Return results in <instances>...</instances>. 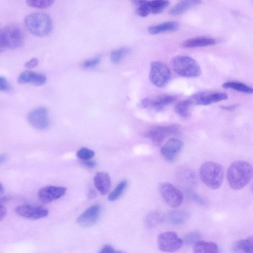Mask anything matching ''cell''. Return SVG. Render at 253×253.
<instances>
[{
  "label": "cell",
  "mask_w": 253,
  "mask_h": 253,
  "mask_svg": "<svg viewBox=\"0 0 253 253\" xmlns=\"http://www.w3.org/2000/svg\"><path fill=\"white\" fill-rule=\"evenodd\" d=\"M27 120L33 127L39 130L47 128L49 124L48 111L44 107L31 111L27 116Z\"/></svg>",
  "instance_id": "10"
},
{
  "label": "cell",
  "mask_w": 253,
  "mask_h": 253,
  "mask_svg": "<svg viewBox=\"0 0 253 253\" xmlns=\"http://www.w3.org/2000/svg\"><path fill=\"white\" fill-rule=\"evenodd\" d=\"M173 70L178 75L186 78H196L201 73L199 64L192 58L184 55L174 57L171 60Z\"/></svg>",
  "instance_id": "4"
},
{
  "label": "cell",
  "mask_w": 253,
  "mask_h": 253,
  "mask_svg": "<svg viewBox=\"0 0 253 253\" xmlns=\"http://www.w3.org/2000/svg\"><path fill=\"white\" fill-rule=\"evenodd\" d=\"M100 62V58L96 57L92 59L86 60L83 63V67L85 68H91L96 66Z\"/></svg>",
  "instance_id": "36"
},
{
  "label": "cell",
  "mask_w": 253,
  "mask_h": 253,
  "mask_svg": "<svg viewBox=\"0 0 253 253\" xmlns=\"http://www.w3.org/2000/svg\"><path fill=\"white\" fill-rule=\"evenodd\" d=\"M175 99L174 96L162 95L144 98L141 100V105L145 108L160 111L165 106L171 104Z\"/></svg>",
  "instance_id": "16"
},
{
  "label": "cell",
  "mask_w": 253,
  "mask_h": 253,
  "mask_svg": "<svg viewBox=\"0 0 253 253\" xmlns=\"http://www.w3.org/2000/svg\"><path fill=\"white\" fill-rule=\"evenodd\" d=\"M54 1L52 0H27V4L32 7L44 9L50 7L53 4Z\"/></svg>",
  "instance_id": "34"
},
{
  "label": "cell",
  "mask_w": 253,
  "mask_h": 253,
  "mask_svg": "<svg viewBox=\"0 0 253 253\" xmlns=\"http://www.w3.org/2000/svg\"><path fill=\"white\" fill-rule=\"evenodd\" d=\"M98 253H123L114 249L111 245H107L102 247Z\"/></svg>",
  "instance_id": "39"
},
{
  "label": "cell",
  "mask_w": 253,
  "mask_h": 253,
  "mask_svg": "<svg viewBox=\"0 0 253 253\" xmlns=\"http://www.w3.org/2000/svg\"><path fill=\"white\" fill-rule=\"evenodd\" d=\"M193 104L190 99H187L177 103L174 107L175 112L183 118H187L190 115V108Z\"/></svg>",
  "instance_id": "27"
},
{
  "label": "cell",
  "mask_w": 253,
  "mask_h": 253,
  "mask_svg": "<svg viewBox=\"0 0 253 253\" xmlns=\"http://www.w3.org/2000/svg\"><path fill=\"white\" fill-rule=\"evenodd\" d=\"M237 107V105H232L230 106H221V108L224 110H228V111H232L236 109Z\"/></svg>",
  "instance_id": "43"
},
{
  "label": "cell",
  "mask_w": 253,
  "mask_h": 253,
  "mask_svg": "<svg viewBox=\"0 0 253 253\" xmlns=\"http://www.w3.org/2000/svg\"><path fill=\"white\" fill-rule=\"evenodd\" d=\"M94 183L95 188L102 195L107 193L111 186L110 177L104 172H99L95 174Z\"/></svg>",
  "instance_id": "19"
},
{
  "label": "cell",
  "mask_w": 253,
  "mask_h": 253,
  "mask_svg": "<svg viewBox=\"0 0 253 253\" xmlns=\"http://www.w3.org/2000/svg\"><path fill=\"white\" fill-rule=\"evenodd\" d=\"M20 84H32L35 85H43L46 81V77L42 74L31 71H25L22 72L17 78Z\"/></svg>",
  "instance_id": "17"
},
{
  "label": "cell",
  "mask_w": 253,
  "mask_h": 253,
  "mask_svg": "<svg viewBox=\"0 0 253 253\" xmlns=\"http://www.w3.org/2000/svg\"><path fill=\"white\" fill-rule=\"evenodd\" d=\"M183 144L180 140L171 138L161 147L160 153L163 158L168 162L174 161L182 149Z\"/></svg>",
  "instance_id": "13"
},
{
  "label": "cell",
  "mask_w": 253,
  "mask_h": 253,
  "mask_svg": "<svg viewBox=\"0 0 253 253\" xmlns=\"http://www.w3.org/2000/svg\"><path fill=\"white\" fill-rule=\"evenodd\" d=\"M27 29L34 36L42 37L48 35L52 28L50 16L45 13L35 12L28 14L24 19Z\"/></svg>",
  "instance_id": "3"
},
{
  "label": "cell",
  "mask_w": 253,
  "mask_h": 253,
  "mask_svg": "<svg viewBox=\"0 0 253 253\" xmlns=\"http://www.w3.org/2000/svg\"><path fill=\"white\" fill-rule=\"evenodd\" d=\"M190 217L189 213L184 210H176L164 215V220L170 224L179 225L184 223Z\"/></svg>",
  "instance_id": "18"
},
{
  "label": "cell",
  "mask_w": 253,
  "mask_h": 253,
  "mask_svg": "<svg viewBox=\"0 0 253 253\" xmlns=\"http://www.w3.org/2000/svg\"><path fill=\"white\" fill-rule=\"evenodd\" d=\"M164 220V214L159 212L154 211L148 214L146 217L145 223L147 227L152 228L158 225Z\"/></svg>",
  "instance_id": "28"
},
{
  "label": "cell",
  "mask_w": 253,
  "mask_h": 253,
  "mask_svg": "<svg viewBox=\"0 0 253 253\" xmlns=\"http://www.w3.org/2000/svg\"><path fill=\"white\" fill-rule=\"evenodd\" d=\"M83 163L86 167L89 168H93L96 166L95 162L93 160H91L90 159L83 161Z\"/></svg>",
  "instance_id": "42"
},
{
  "label": "cell",
  "mask_w": 253,
  "mask_h": 253,
  "mask_svg": "<svg viewBox=\"0 0 253 253\" xmlns=\"http://www.w3.org/2000/svg\"><path fill=\"white\" fill-rule=\"evenodd\" d=\"M6 214L5 207L0 202V221L2 220Z\"/></svg>",
  "instance_id": "41"
},
{
  "label": "cell",
  "mask_w": 253,
  "mask_h": 253,
  "mask_svg": "<svg viewBox=\"0 0 253 253\" xmlns=\"http://www.w3.org/2000/svg\"><path fill=\"white\" fill-rule=\"evenodd\" d=\"M194 246V253H219L217 245L212 242L200 241Z\"/></svg>",
  "instance_id": "24"
},
{
  "label": "cell",
  "mask_w": 253,
  "mask_h": 253,
  "mask_svg": "<svg viewBox=\"0 0 253 253\" xmlns=\"http://www.w3.org/2000/svg\"><path fill=\"white\" fill-rule=\"evenodd\" d=\"M201 2L198 0H181L173 6L169 10V14L176 16L180 15Z\"/></svg>",
  "instance_id": "22"
},
{
  "label": "cell",
  "mask_w": 253,
  "mask_h": 253,
  "mask_svg": "<svg viewBox=\"0 0 253 253\" xmlns=\"http://www.w3.org/2000/svg\"><path fill=\"white\" fill-rule=\"evenodd\" d=\"M201 238V234L200 232L196 231H191L185 235L183 242L188 245H194L200 241Z\"/></svg>",
  "instance_id": "33"
},
{
  "label": "cell",
  "mask_w": 253,
  "mask_h": 253,
  "mask_svg": "<svg viewBox=\"0 0 253 253\" xmlns=\"http://www.w3.org/2000/svg\"><path fill=\"white\" fill-rule=\"evenodd\" d=\"M177 177L182 183L187 185H193L196 182V176L193 171L185 167H181L177 169Z\"/></svg>",
  "instance_id": "23"
},
{
  "label": "cell",
  "mask_w": 253,
  "mask_h": 253,
  "mask_svg": "<svg viewBox=\"0 0 253 253\" xmlns=\"http://www.w3.org/2000/svg\"><path fill=\"white\" fill-rule=\"evenodd\" d=\"M183 240L173 231L162 233L157 239L159 249L164 252H174L180 249Z\"/></svg>",
  "instance_id": "9"
},
{
  "label": "cell",
  "mask_w": 253,
  "mask_h": 253,
  "mask_svg": "<svg viewBox=\"0 0 253 253\" xmlns=\"http://www.w3.org/2000/svg\"><path fill=\"white\" fill-rule=\"evenodd\" d=\"M149 78L155 86L163 87L169 82L171 72L165 63L160 61H153L150 65Z\"/></svg>",
  "instance_id": "6"
},
{
  "label": "cell",
  "mask_w": 253,
  "mask_h": 253,
  "mask_svg": "<svg viewBox=\"0 0 253 253\" xmlns=\"http://www.w3.org/2000/svg\"><path fill=\"white\" fill-rule=\"evenodd\" d=\"M4 191L3 186L0 183V195L2 194Z\"/></svg>",
  "instance_id": "46"
},
{
  "label": "cell",
  "mask_w": 253,
  "mask_h": 253,
  "mask_svg": "<svg viewBox=\"0 0 253 253\" xmlns=\"http://www.w3.org/2000/svg\"><path fill=\"white\" fill-rule=\"evenodd\" d=\"M216 43V41L211 38L196 37L187 39L182 43V46L186 48L204 47Z\"/></svg>",
  "instance_id": "21"
},
{
  "label": "cell",
  "mask_w": 253,
  "mask_h": 253,
  "mask_svg": "<svg viewBox=\"0 0 253 253\" xmlns=\"http://www.w3.org/2000/svg\"><path fill=\"white\" fill-rule=\"evenodd\" d=\"M252 166L247 162L238 160L233 162L227 171V179L230 187L240 190L247 185L253 176Z\"/></svg>",
  "instance_id": "1"
},
{
  "label": "cell",
  "mask_w": 253,
  "mask_h": 253,
  "mask_svg": "<svg viewBox=\"0 0 253 253\" xmlns=\"http://www.w3.org/2000/svg\"><path fill=\"white\" fill-rule=\"evenodd\" d=\"M87 196L89 199L94 198L96 196V191L93 189H90L88 191Z\"/></svg>",
  "instance_id": "44"
},
{
  "label": "cell",
  "mask_w": 253,
  "mask_h": 253,
  "mask_svg": "<svg viewBox=\"0 0 253 253\" xmlns=\"http://www.w3.org/2000/svg\"><path fill=\"white\" fill-rule=\"evenodd\" d=\"M10 89V84L7 79L2 76H0V91H8Z\"/></svg>",
  "instance_id": "38"
},
{
  "label": "cell",
  "mask_w": 253,
  "mask_h": 253,
  "mask_svg": "<svg viewBox=\"0 0 253 253\" xmlns=\"http://www.w3.org/2000/svg\"><path fill=\"white\" fill-rule=\"evenodd\" d=\"M101 211L99 205H94L84 211L77 218L79 225L83 227H88L94 225L98 221Z\"/></svg>",
  "instance_id": "14"
},
{
  "label": "cell",
  "mask_w": 253,
  "mask_h": 253,
  "mask_svg": "<svg viewBox=\"0 0 253 253\" xmlns=\"http://www.w3.org/2000/svg\"><path fill=\"white\" fill-rule=\"evenodd\" d=\"M188 192V195L195 202L201 205H204L205 204V200L202 198H201L199 195H198L196 193L190 190H189Z\"/></svg>",
  "instance_id": "37"
},
{
  "label": "cell",
  "mask_w": 253,
  "mask_h": 253,
  "mask_svg": "<svg viewBox=\"0 0 253 253\" xmlns=\"http://www.w3.org/2000/svg\"><path fill=\"white\" fill-rule=\"evenodd\" d=\"M179 131L180 127L177 125L156 126L150 128L145 136L150 139L154 145L160 146L168 136L178 134Z\"/></svg>",
  "instance_id": "8"
},
{
  "label": "cell",
  "mask_w": 253,
  "mask_h": 253,
  "mask_svg": "<svg viewBox=\"0 0 253 253\" xmlns=\"http://www.w3.org/2000/svg\"><path fill=\"white\" fill-rule=\"evenodd\" d=\"M169 1L167 0H151L149 1L151 12L153 14H158L167 8L169 5Z\"/></svg>",
  "instance_id": "30"
},
{
  "label": "cell",
  "mask_w": 253,
  "mask_h": 253,
  "mask_svg": "<svg viewBox=\"0 0 253 253\" xmlns=\"http://www.w3.org/2000/svg\"><path fill=\"white\" fill-rule=\"evenodd\" d=\"M127 183L126 180H123L120 182L115 189L109 194L108 200L111 202L117 200L123 194L126 189Z\"/></svg>",
  "instance_id": "31"
},
{
  "label": "cell",
  "mask_w": 253,
  "mask_h": 253,
  "mask_svg": "<svg viewBox=\"0 0 253 253\" xmlns=\"http://www.w3.org/2000/svg\"><path fill=\"white\" fill-rule=\"evenodd\" d=\"M19 215L32 220H37L47 216L48 211L45 208L30 204H23L15 208Z\"/></svg>",
  "instance_id": "12"
},
{
  "label": "cell",
  "mask_w": 253,
  "mask_h": 253,
  "mask_svg": "<svg viewBox=\"0 0 253 253\" xmlns=\"http://www.w3.org/2000/svg\"><path fill=\"white\" fill-rule=\"evenodd\" d=\"M129 52V50L126 47L120 48L114 50L111 54L110 60L112 63L117 64L119 63L122 59Z\"/></svg>",
  "instance_id": "32"
},
{
  "label": "cell",
  "mask_w": 253,
  "mask_h": 253,
  "mask_svg": "<svg viewBox=\"0 0 253 253\" xmlns=\"http://www.w3.org/2000/svg\"><path fill=\"white\" fill-rule=\"evenodd\" d=\"M133 2L137 7V12L140 16L146 17L151 13L149 1L135 0Z\"/></svg>",
  "instance_id": "29"
},
{
  "label": "cell",
  "mask_w": 253,
  "mask_h": 253,
  "mask_svg": "<svg viewBox=\"0 0 253 253\" xmlns=\"http://www.w3.org/2000/svg\"><path fill=\"white\" fill-rule=\"evenodd\" d=\"M201 181L209 188L217 189L221 185L224 178L223 167L212 161L203 163L199 170Z\"/></svg>",
  "instance_id": "2"
},
{
  "label": "cell",
  "mask_w": 253,
  "mask_h": 253,
  "mask_svg": "<svg viewBox=\"0 0 253 253\" xmlns=\"http://www.w3.org/2000/svg\"><path fill=\"white\" fill-rule=\"evenodd\" d=\"M66 191L65 187L48 185L39 190L38 197L42 202L49 203L62 197Z\"/></svg>",
  "instance_id": "15"
},
{
  "label": "cell",
  "mask_w": 253,
  "mask_h": 253,
  "mask_svg": "<svg viewBox=\"0 0 253 253\" xmlns=\"http://www.w3.org/2000/svg\"><path fill=\"white\" fill-rule=\"evenodd\" d=\"M161 194L165 202L172 208L179 207L183 201L181 192L172 184L168 182H162L159 184Z\"/></svg>",
  "instance_id": "7"
},
{
  "label": "cell",
  "mask_w": 253,
  "mask_h": 253,
  "mask_svg": "<svg viewBox=\"0 0 253 253\" xmlns=\"http://www.w3.org/2000/svg\"><path fill=\"white\" fill-rule=\"evenodd\" d=\"M95 152L87 148L83 147L77 152V156L83 161L90 160L94 157Z\"/></svg>",
  "instance_id": "35"
},
{
  "label": "cell",
  "mask_w": 253,
  "mask_h": 253,
  "mask_svg": "<svg viewBox=\"0 0 253 253\" xmlns=\"http://www.w3.org/2000/svg\"><path fill=\"white\" fill-rule=\"evenodd\" d=\"M179 25L176 21H168L160 24L149 26L148 32L152 35H156L177 30Z\"/></svg>",
  "instance_id": "20"
},
{
  "label": "cell",
  "mask_w": 253,
  "mask_h": 253,
  "mask_svg": "<svg viewBox=\"0 0 253 253\" xmlns=\"http://www.w3.org/2000/svg\"><path fill=\"white\" fill-rule=\"evenodd\" d=\"M6 159V155L5 154L0 155V164L3 163Z\"/></svg>",
  "instance_id": "45"
},
{
  "label": "cell",
  "mask_w": 253,
  "mask_h": 253,
  "mask_svg": "<svg viewBox=\"0 0 253 253\" xmlns=\"http://www.w3.org/2000/svg\"><path fill=\"white\" fill-rule=\"evenodd\" d=\"M233 253H253L252 237L237 242L233 246Z\"/></svg>",
  "instance_id": "25"
},
{
  "label": "cell",
  "mask_w": 253,
  "mask_h": 253,
  "mask_svg": "<svg viewBox=\"0 0 253 253\" xmlns=\"http://www.w3.org/2000/svg\"><path fill=\"white\" fill-rule=\"evenodd\" d=\"M222 87L226 89H232L237 91L247 94H252L253 92L252 87L238 82H227L222 84Z\"/></svg>",
  "instance_id": "26"
},
{
  "label": "cell",
  "mask_w": 253,
  "mask_h": 253,
  "mask_svg": "<svg viewBox=\"0 0 253 253\" xmlns=\"http://www.w3.org/2000/svg\"><path fill=\"white\" fill-rule=\"evenodd\" d=\"M39 63L38 59L36 58H33L26 62L25 66L28 68H32L36 67Z\"/></svg>",
  "instance_id": "40"
},
{
  "label": "cell",
  "mask_w": 253,
  "mask_h": 253,
  "mask_svg": "<svg viewBox=\"0 0 253 253\" xmlns=\"http://www.w3.org/2000/svg\"><path fill=\"white\" fill-rule=\"evenodd\" d=\"M226 93L219 92H200L193 94L189 98L193 105H208L227 99Z\"/></svg>",
  "instance_id": "11"
},
{
  "label": "cell",
  "mask_w": 253,
  "mask_h": 253,
  "mask_svg": "<svg viewBox=\"0 0 253 253\" xmlns=\"http://www.w3.org/2000/svg\"><path fill=\"white\" fill-rule=\"evenodd\" d=\"M1 40L5 48L15 49L21 46L24 36L20 27L15 25H8L0 30Z\"/></svg>",
  "instance_id": "5"
}]
</instances>
